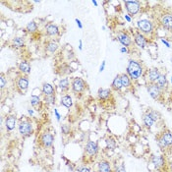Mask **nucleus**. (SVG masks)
Returning a JSON list of instances; mask_svg holds the SVG:
<instances>
[{"instance_id": "obj_1", "label": "nucleus", "mask_w": 172, "mask_h": 172, "mask_svg": "<svg viewBox=\"0 0 172 172\" xmlns=\"http://www.w3.org/2000/svg\"><path fill=\"white\" fill-rule=\"evenodd\" d=\"M127 74L132 80L139 79L143 74L142 65L136 60H129L128 67H127Z\"/></svg>"}, {"instance_id": "obj_2", "label": "nucleus", "mask_w": 172, "mask_h": 172, "mask_svg": "<svg viewBox=\"0 0 172 172\" xmlns=\"http://www.w3.org/2000/svg\"><path fill=\"white\" fill-rule=\"evenodd\" d=\"M19 132L22 136L24 137H29L32 135V125L31 122L24 120V121H21L19 123Z\"/></svg>"}, {"instance_id": "obj_3", "label": "nucleus", "mask_w": 172, "mask_h": 172, "mask_svg": "<svg viewBox=\"0 0 172 172\" xmlns=\"http://www.w3.org/2000/svg\"><path fill=\"white\" fill-rule=\"evenodd\" d=\"M86 82L82 79V78H75L72 82V90H73L74 92L76 93H81L85 91L86 88Z\"/></svg>"}, {"instance_id": "obj_4", "label": "nucleus", "mask_w": 172, "mask_h": 172, "mask_svg": "<svg viewBox=\"0 0 172 172\" xmlns=\"http://www.w3.org/2000/svg\"><path fill=\"white\" fill-rule=\"evenodd\" d=\"M138 27H139V29H140V31L145 32V34H151L153 31V24L151 23V21L146 20V19L139 21Z\"/></svg>"}, {"instance_id": "obj_5", "label": "nucleus", "mask_w": 172, "mask_h": 172, "mask_svg": "<svg viewBox=\"0 0 172 172\" xmlns=\"http://www.w3.org/2000/svg\"><path fill=\"white\" fill-rule=\"evenodd\" d=\"M125 6L131 15H136L140 11V2L139 1H125Z\"/></svg>"}, {"instance_id": "obj_6", "label": "nucleus", "mask_w": 172, "mask_h": 172, "mask_svg": "<svg viewBox=\"0 0 172 172\" xmlns=\"http://www.w3.org/2000/svg\"><path fill=\"white\" fill-rule=\"evenodd\" d=\"M148 92L153 98L157 99L161 95V90L157 86V84H151L148 87Z\"/></svg>"}, {"instance_id": "obj_7", "label": "nucleus", "mask_w": 172, "mask_h": 172, "mask_svg": "<svg viewBox=\"0 0 172 172\" xmlns=\"http://www.w3.org/2000/svg\"><path fill=\"white\" fill-rule=\"evenodd\" d=\"M53 142H54V137L51 134H49V133H44L41 137V143L45 148L51 147Z\"/></svg>"}, {"instance_id": "obj_8", "label": "nucleus", "mask_w": 172, "mask_h": 172, "mask_svg": "<svg viewBox=\"0 0 172 172\" xmlns=\"http://www.w3.org/2000/svg\"><path fill=\"white\" fill-rule=\"evenodd\" d=\"M117 38L122 45H124L125 47H128L132 44L131 37L127 35L126 32H119V34L117 35Z\"/></svg>"}, {"instance_id": "obj_9", "label": "nucleus", "mask_w": 172, "mask_h": 172, "mask_svg": "<svg viewBox=\"0 0 172 172\" xmlns=\"http://www.w3.org/2000/svg\"><path fill=\"white\" fill-rule=\"evenodd\" d=\"M98 152V146L96 142H92V141H90L87 143L86 145V153L90 155H95L97 154Z\"/></svg>"}, {"instance_id": "obj_10", "label": "nucleus", "mask_w": 172, "mask_h": 172, "mask_svg": "<svg viewBox=\"0 0 172 172\" xmlns=\"http://www.w3.org/2000/svg\"><path fill=\"white\" fill-rule=\"evenodd\" d=\"M16 123H17V118L14 115H9L5 119V127L8 131H12L15 129Z\"/></svg>"}, {"instance_id": "obj_11", "label": "nucleus", "mask_w": 172, "mask_h": 172, "mask_svg": "<svg viewBox=\"0 0 172 172\" xmlns=\"http://www.w3.org/2000/svg\"><path fill=\"white\" fill-rule=\"evenodd\" d=\"M152 163L154 165L155 168L160 169L165 165V159L161 157V155H153L152 157Z\"/></svg>"}, {"instance_id": "obj_12", "label": "nucleus", "mask_w": 172, "mask_h": 172, "mask_svg": "<svg viewBox=\"0 0 172 172\" xmlns=\"http://www.w3.org/2000/svg\"><path fill=\"white\" fill-rule=\"evenodd\" d=\"M17 87L20 91L25 92L29 88V79L27 77H20L17 81Z\"/></svg>"}, {"instance_id": "obj_13", "label": "nucleus", "mask_w": 172, "mask_h": 172, "mask_svg": "<svg viewBox=\"0 0 172 172\" xmlns=\"http://www.w3.org/2000/svg\"><path fill=\"white\" fill-rule=\"evenodd\" d=\"M42 93L45 97H48V96H53L55 93V90L52 85L48 84V83H44V84L42 85Z\"/></svg>"}, {"instance_id": "obj_14", "label": "nucleus", "mask_w": 172, "mask_h": 172, "mask_svg": "<svg viewBox=\"0 0 172 172\" xmlns=\"http://www.w3.org/2000/svg\"><path fill=\"white\" fill-rule=\"evenodd\" d=\"M159 76H160V73H159V70L157 68H152L148 71V79L152 82V84L157 83Z\"/></svg>"}, {"instance_id": "obj_15", "label": "nucleus", "mask_w": 172, "mask_h": 172, "mask_svg": "<svg viewBox=\"0 0 172 172\" xmlns=\"http://www.w3.org/2000/svg\"><path fill=\"white\" fill-rule=\"evenodd\" d=\"M135 42L138 46H140L141 48H145L146 46V37H144L141 32H137L135 34Z\"/></svg>"}, {"instance_id": "obj_16", "label": "nucleus", "mask_w": 172, "mask_h": 172, "mask_svg": "<svg viewBox=\"0 0 172 172\" xmlns=\"http://www.w3.org/2000/svg\"><path fill=\"white\" fill-rule=\"evenodd\" d=\"M161 24L165 29L171 30L172 29V15L167 14V15L163 16L161 19Z\"/></svg>"}, {"instance_id": "obj_17", "label": "nucleus", "mask_w": 172, "mask_h": 172, "mask_svg": "<svg viewBox=\"0 0 172 172\" xmlns=\"http://www.w3.org/2000/svg\"><path fill=\"white\" fill-rule=\"evenodd\" d=\"M46 34L48 36H57L59 34V29L56 25L54 24H48L45 28Z\"/></svg>"}, {"instance_id": "obj_18", "label": "nucleus", "mask_w": 172, "mask_h": 172, "mask_svg": "<svg viewBox=\"0 0 172 172\" xmlns=\"http://www.w3.org/2000/svg\"><path fill=\"white\" fill-rule=\"evenodd\" d=\"M111 96V91L108 88H99L98 90V98L101 101H106Z\"/></svg>"}, {"instance_id": "obj_19", "label": "nucleus", "mask_w": 172, "mask_h": 172, "mask_svg": "<svg viewBox=\"0 0 172 172\" xmlns=\"http://www.w3.org/2000/svg\"><path fill=\"white\" fill-rule=\"evenodd\" d=\"M98 172H111L109 162L106 160H101L98 163Z\"/></svg>"}, {"instance_id": "obj_20", "label": "nucleus", "mask_w": 172, "mask_h": 172, "mask_svg": "<svg viewBox=\"0 0 172 172\" xmlns=\"http://www.w3.org/2000/svg\"><path fill=\"white\" fill-rule=\"evenodd\" d=\"M19 70L23 74H29L31 73V65L28 61H22L19 64Z\"/></svg>"}, {"instance_id": "obj_21", "label": "nucleus", "mask_w": 172, "mask_h": 172, "mask_svg": "<svg viewBox=\"0 0 172 172\" xmlns=\"http://www.w3.org/2000/svg\"><path fill=\"white\" fill-rule=\"evenodd\" d=\"M157 86L160 88V90H164V88H166V86H167V81H166V76L165 75H161L160 74L159 78L157 79Z\"/></svg>"}, {"instance_id": "obj_22", "label": "nucleus", "mask_w": 172, "mask_h": 172, "mask_svg": "<svg viewBox=\"0 0 172 172\" xmlns=\"http://www.w3.org/2000/svg\"><path fill=\"white\" fill-rule=\"evenodd\" d=\"M58 43L57 41H50L46 43V50L49 53H54L55 51L58 49Z\"/></svg>"}, {"instance_id": "obj_23", "label": "nucleus", "mask_w": 172, "mask_h": 172, "mask_svg": "<svg viewBox=\"0 0 172 172\" xmlns=\"http://www.w3.org/2000/svg\"><path fill=\"white\" fill-rule=\"evenodd\" d=\"M111 88H113V90H115V91H120L121 88H123V86H122V83H121L120 75H117V76L114 78V80H113L112 84H111Z\"/></svg>"}, {"instance_id": "obj_24", "label": "nucleus", "mask_w": 172, "mask_h": 172, "mask_svg": "<svg viewBox=\"0 0 172 172\" xmlns=\"http://www.w3.org/2000/svg\"><path fill=\"white\" fill-rule=\"evenodd\" d=\"M61 104L65 106L66 108H70L73 105V101H72V97L69 95H65L61 98Z\"/></svg>"}, {"instance_id": "obj_25", "label": "nucleus", "mask_w": 172, "mask_h": 172, "mask_svg": "<svg viewBox=\"0 0 172 172\" xmlns=\"http://www.w3.org/2000/svg\"><path fill=\"white\" fill-rule=\"evenodd\" d=\"M161 138L164 140V142L166 143V145L168 147H171L172 146V134L169 132V131H164L162 132V134L160 135Z\"/></svg>"}, {"instance_id": "obj_26", "label": "nucleus", "mask_w": 172, "mask_h": 172, "mask_svg": "<svg viewBox=\"0 0 172 172\" xmlns=\"http://www.w3.org/2000/svg\"><path fill=\"white\" fill-rule=\"evenodd\" d=\"M121 78V83H122V86L123 88H130L131 87V79L130 77L127 75V74H121L120 75Z\"/></svg>"}, {"instance_id": "obj_27", "label": "nucleus", "mask_w": 172, "mask_h": 172, "mask_svg": "<svg viewBox=\"0 0 172 172\" xmlns=\"http://www.w3.org/2000/svg\"><path fill=\"white\" fill-rule=\"evenodd\" d=\"M31 104L32 105V107H35L37 110H40V108L41 106V101L40 97H38L37 96H32Z\"/></svg>"}, {"instance_id": "obj_28", "label": "nucleus", "mask_w": 172, "mask_h": 172, "mask_svg": "<svg viewBox=\"0 0 172 172\" xmlns=\"http://www.w3.org/2000/svg\"><path fill=\"white\" fill-rule=\"evenodd\" d=\"M12 43H13V45L15 47H17V48H22V47L25 46V41H24V38L23 37H14L13 41H12Z\"/></svg>"}, {"instance_id": "obj_29", "label": "nucleus", "mask_w": 172, "mask_h": 172, "mask_svg": "<svg viewBox=\"0 0 172 172\" xmlns=\"http://www.w3.org/2000/svg\"><path fill=\"white\" fill-rule=\"evenodd\" d=\"M59 88L62 90V92H66L69 90V87H70V84H69V80L67 78H65V79H61L59 81V84H58Z\"/></svg>"}, {"instance_id": "obj_30", "label": "nucleus", "mask_w": 172, "mask_h": 172, "mask_svg": "<svg viewBox=\"0 0 172 172\" xmlns=\"http://www.w3.org/2000/svg\"><path fill=\"white\" fill-rule=\"evenodd\" d=\"M143 121H144V123H145V125L148 127V128H151V127H152V126L153 125V123H154V121H153L151 117H149V116L148 115V113L144 115Z\"/></svg>"}, {"instance_id": "obj_31", "label": "nucleus", "mask_w": 172, "mask_h": 172, "mask_svg": "<svg viewBox=\"0 0 172 172\" xmlns=\"http://www.w3.org/2000/svg\"><path fill=\"white\" fill-rule=\"evenodd\" d=\"M148 115L151 117L154 122H157L160 119V114L157 112V111H155V110H149V111L148 112Z\"/></svg>"}, {"instance_id": "obj_32", "label": "nucleus", "mask_w": 172, "mask_h": 172, "mask_svg": "<svg viewBox=\"0 0 172 172\" xmlns=\"http://www.w3.org/2000/svg\"><path fill=\"white\" fill-rule=\"evenodd\" d=\"M27 31L30 32H36L37 31V25L36 22L34 21L30 22V23L27 25Z\"/></svg>"}, {"instance_id": "obj_33", "label": "nucleus", "mask_w": 172, "mask_h": 172, "mask_svg": "<svg viewBox=\"0 0 172 172\" xmlns=\"http://www.w3.org/2000/svg\"><path fill=\"white\" fill-rule=\"evenodd\" d=\"M105 142H106V145H107V148H110V149H114L115 148L116 143H115V141L113 140L112 138H107Z\"/></svg>"}, {"instance_id": "obj_34", "label": "nucleus", "mask_w": 172, "mask_h": 172, "mask_svg": "<svg viewBox=\"0 0 172 172\" xmlns=\"http://www.w3.org/2000/svg\"><path fill=\"white\" fill-rule=\"evenodd\" d=\"M157 144H158L159 148H162V149H164V148H168V146L166 145V143L164 142V140L161 138V136H159V137L157 138Z\"/></svg>"}, {"instance_id": "obj_35", "label": "nucleus", "mask_w": 172, "mask_h": 172, "mask_svg": "<svg viewBox=\"0 0 172 172\" xmlns=\"http://www.w3.org/2000/svg\"><path fill=\"white\" fill-rule=\"evenodd\" d=\"M44 102L47 103V104H53L55 102V96H48L45 97L44 96Z\"/></svg>"}, {"instance_id": "obj_36", "label": "nucleus", "mask_w": 172, "mask_h": 172, "mask_svg": "<svg viewBox=\"0 0 172 172\" xmlns=\"http://www.w3.org/2000/svg\"><path fill=\"white\" fill-rule=\"evenodd\" d=\"M70 131H71V127H70L69 125H67V124H64V125L61 126V132H62L64 135H67V134H69Z\"/></svg>"}, {"instance_id": "obj_37", "label": "nucleus", "mask_w": 172, "mask_h": 172, "mask_svg": "<svg viewBox=\"0 0 172 172\" xmlns=\"http://www.w3.org/2000/svg\"><path fill=\"white\" fill-rule=\"evenodd\" d=\"M5 85H6V80H5V78H4V76L2 74L1 78H0V88H3L5 87Z\"/></svg>"}, {"instance_id": "obj_38", "label": "nucleus", "mask_w": 172, "mask_h": 172, "mask_svg": "<svg viewBox=\"0 0 172 172\" xmlns=\"http://www.w3.org/2000/svg\"><path fill=\"white\" fill-rule=\"evenodd\" d=\"M115 172H126L124 165L121 164V165L117 166V167H116V169H115Z\"/></svg>"}, {"instance_id": "obj_39", "label": "nucleus", "mask_w": 172, "mask_h": 172, "mask_svg": "<svg viewBox=\"0 0 172 172\" xmlns=\"http://www.w3.org/2000/svg\"><path fill=\"white\" fill-rule=\"evenodd\" d=\"M105 64H106V62H105V61H102V63H101V67H99V72H101L104 70V68H105Z\"/></svg>"}, {"instance_id": "obj_40", "label": "nucleus", "mask_w": 172, "mask_h": 172, "mask_svg": "<svg viewBox=\"0 0 172 172\" xmlns=\"http://www.w3.org/2000/svg\"><path fill=\"white\" fill-rule=\"evenodd\" d=\"M54 113H55V115H56V119H57V121H60V114L58 113V111H57V109H56V108H54Z\"/></svg>"}, {"instance_id": "obj_41", "label": "nucleus", "mask_w": 172, "mask_h": 172, "mask_svg": "<svg viewBox=\"0 0 172 172\" xmlns=\"http://www.w3.org/2000/svg\"><path fill=\"white\" fill-rule=\"evenodd\" d=\"M75 21H76V23H77L78 27H79L80 29H83V25H82V23H81V21H80L79 19H76Z\"/></svg>"}, {"instance_id": "obj_42", "label": "nucleus", "mask_w": 172, "mask_h": 172, "mask_svg": "<svg viewBox=\"0 0 172 172\" xmlns=\"http://www.w3.org/2000/svg\"><path fill=\"white\" fill-rule=\"evenodd\" d=\"M80 172H91V169L88 168V167H86V166H85V167H83V168L80 170Z\"/></svg>"}, {"instance_id": "obj_43", "label": "nucleus", "mask_w": 172, "mask_h": 172, "mask_svg": "<svg viewBox=\"0 0 172 172\" xmlns=\"http://www.w3.org/2000/svg\"><path fill=\"white\" fill-rule=\"evenodd\" d=\"M120 51L121 52H128V49H127V47H125V46H123V47H122L121 49H120Z\"/></svg>"}, {"instance_id": "obj_44", "label": "nucleus", "mask_w": 172, "mask_h": 172, "mask_svg": "<svg viewBox=\"0 0 172 172\" xmlns=\"http://www.w3.org/2000/svg\"><path fill=\"white\" fill-rule=\"evenodd\" d=\"M161 41H162V42H163V43H164V44H165V45H166V46H167V47H170V44H169V43H168L167 41H164V40H163V38H161Z\"/></svg>"}, {"instance_id": "obj_45", "label": "nucleus", "mask_w": 172, "mask_h": 172, "mask_svg": "<svg viewBox=\"0 0 172 172\" xmlns=\"http://www.w3.org/2000/svg\"><path fill=\"white\" fill-rule=\"evenodd\" d=\"M79 49H80V50H82V49H83V41L81 40L79 41Z\"/></svg>"}, {"instance_id": "obj_46", "label": "nucleus", "mask_w": 172, "mask_h": 172, "mask_svg": "<svg viewBox=\"0 0 172 172\" xmlns=\"http://www.w3.org/2000/svg\"><path fill=\"white\" fill-rule=\"evenodd\" d=\"M125 19H126L127 21H128V22H131V18L129 17L128 15H125Z\"/></svg>"}, {"instance_id": "obj_47", "label": "nucleus", "mask_w": 172, "mask_h": 172, "mask_svg": "<svg viewBox=\"0 0 172 172\" xmlns=\"http://www.w3.org/2000/svg\"><path fill=\"white\" fill-rule=\"evenodd\" d=\"M92 4H93V5H95V6H97V1H95V0H92Z\"/></svg>"}, {"instance_id": "obj_48", "label": "nucleus", "mask_w": 172, "mask_h": 172, "mask_svg": "<svg viewBox=\"0 0 172 172\" xmlns=\"http://www.w3.org/2000/svg\"><path fill=\"white\" fill-rule=\"evenodd\" d=\"M29 113H30L31 115H32V114H34V111H32V109H29Z\"/></svg>"}, {"instance_id": "obj_49", "label": "nucleus", "mask_w": 172, "mask_h": 172, "mask_svg": "<svg viewBox=\"0 0 172 172\" xmlns=\"http://www.w3.org/2000/svg\"><path fill=\"white\" fill-rule=\"evenodd\" d=\"M170 81H171V83H172V77H171V79H170Z\"/></svg>"}, {"instance_id": "obj_50", "label": "nucleus", "mask_w": 172, "mask_h": 172, "mask_svg": "<svg viewBox=\"0 0 172 172\" xmlns=\"http://www.w3.org/2000/svg\"><path fill=\"white\" fill-rule=\"evenodd\" d=\"M171 168H172V164H171Z\"/></svg>"}]
</instances>
